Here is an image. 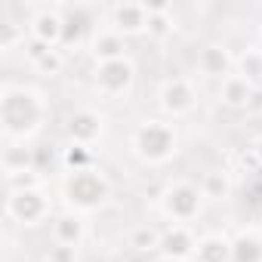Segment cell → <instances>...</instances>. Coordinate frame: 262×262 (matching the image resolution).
I'll return each instance as SVG.
<instances>
[{
  "mask_svg": "<svg viewBox=\"0 0 262 262\" xmlns=\"http://www.w3.org/2000/svg\"><path fill=\"white\" fill-rule=\"evenodd\" d=\"M47 120H50V102L43 90L13 80L4 83V90H0V126H4L7 145H31V139L47 126Z\"/></svg>",
  "mask_w": 262,
  "mask_h": 262,
  "instance_id": "6da1fadb",
  "label": "cell"
},
{
  "mask_svg": "<svg viewBox=\"0 0 262 262\" xmlns=\"http://www.w3.org/2000/svg\"><path fill=\"white\" fill-rule=\"evenodd\" d=\"M129 155H133L142 167H167L179 148H182V139H179V129L173 120L167 117H148V120H139L133 129H129Z\"/></svg>",
  "mask_w": 262,
  "mask_h": 262,
  "instance_id": "7a4b0ae2",
  "label": "cell"
},
{
  "mask_svg": "<svg viewBox=\"0 0 262 262\" xmlns=\"http://www.w3.org/2000/svg\"><path fill=\"white\" fill-rule=\"evenodd\" d=\"M62 201L65 210L90 216L102 210L111 201V182L102 170H83V173H65L62 179Z\"/></svg>",
  "mask_w": 262,
  "mask_h": 262,
  "instance_id": "3957f363",
  "label": "cell"
},
{
  "mask_svg": "<svg viewBox=\"0 0 262 262\" xmlns=\"http://www.w3.org/2000/svg\"><path fill=\"white\" fill-rule=\"evenodd\" d=\"M56 201L47 185H22V188H7V222L19 228H37L56 213Z\"/></svg>",
  "mask_w": 262,
  "mask_h": 262,
  "instance_id": "277c9868",
  "label": "cell"
},
{
  "mask_svg": "<svg viewBox=\"0 0 262 262\" xmlns=\"http://www.w3.org/2000/svg\"><path fill=\"white\" fill-rule=\"evenodd\" d=\"M204 204H207V198H204L201 185L188 182V179H173L158 194V210L170 225H191L204 213Z\"/></svg>",
  "mask_w": 262,
  "mask_h": 262,
  "instance_id": "5b68a950",
  "label": "cell"
},
{
  "mask_svg": "<svg viewBox=\"0 0 262 262\" xmlns=\"http://www.w3.org/2000/svg\"><path fill=\"white\" fill-rule=\"evenodd\" d=\"M155 102H158V111L167 117V120H179V117H188L198 102H201V90L191 77L185 74H173V77H164L158 83V93H155Z\"/></svg>",
  "mask_w": 262,
  "mask_h": 262,
  "instance_id": "8992f818",
  "label": "cell"
},
{
  "mask_svg": "<svg viewBox=\"0 0 262 262\" xmlns=\"http://www.w3.org/2000/svg\"><path fill=\"white\" fill-rule=\"evenodd\" d=\"M133 86H136V65L129 56L93 65V90L102 99H123V96H129Z\"/></svg>",
  "mask_w": 262,
  "mask_h": 262,
  "instance_id": "52a82bcc",
  "label": "cell"
},
{
  "mask_svg": "<svg viewBox=\"0 0 262 262\" xmlns=\"http://www.w3.org/2000/svg\"><path fill=\"white\" fill-rule=\"evenodd\" d=\"M108 133V117L99 111V108H90V105H80L74 108L68 117H65V139L71 145H86V148H96Z\"/></svg>",
  "mask_w": 262,
  "mask_h": 262,
  "instance_id": "ba28073f",
  "label": "cell"
},
{
  "mask_svg": "<svg viewBox=\"0 0 262 262\" xmlns=\"http://www.w3.org/2000/svg\"><path fill=\"white\" fill-rule=\"evenodd\" d=\"M28 37L62 50V37H65V10H62V4L34 7L28 13Z\"/></svg>",
  "mask_w": 262,
  "mask_h": 262,
  "instance_id": "9c48e42d",
  "label": "cell"
},
{
  "mask_svg": "<svg viewBox=\"0 0 262 262\" xmlns=\"http://www.w3.org/2000/svg\"><path fill=\"white\" fill-rule=\"evenodd\" d=\"M105 25L114 28L120 37H142L148 31V4H133V0H120V4L105 7Z\"/></svg>",
  "mask_w": 262,
  "mask_h": 262,
  "instance_id": "30bf717a",
  "label": "cell"
},
{
  "mask_svg": "<svg viewBox=\"0 0 262 262\" xmlns=\"http://www.w3.org/2000/svg\"><path fill=\"white\" fill-rule=\"evenodd\" d=\"M234 56H237V53H231L228 43H222V40H207V43H201L198 53H194V71H198L201 77L219 83L222 77L234 74Z\"/></svg>",
  "mask_w": 262,
  "mask_h": 262,
  "instance_id": "8fae6325",
  "label": "cell"
},
{
  "mask_svg": "<svg viewBox=\"0 0 262 262\" xmlns=\"http://www.w3.org/2000/svg\"><path fill=\"white\" fill-rule=\"evenodd\" d=\"M86 234H90V231H86V216H80V213L59 210V213L50 219V237H53V244L80 250L83 241H86Z\"/></svg>",
  "mask_w": 262,
  "mask_h": 262,
  "instance_id": "7c38bea8",
  "label": "cell"
},
{
  "mask_svg": "<svg viewBox=\"0 0 262 262\" xmlns=\"http://www.w3.org/2000/svg\"><path fill=\"white\" fill-rule=\"evenodd\" d=\"M198 250V234L191 225H167L161 231V256L173 262H191Z\"/></svg>",
  "mask_w": 262,
  "mask_h": 262,
  "instance_id": "4fadbf2b",
  "label": "cell"
},
{
  "mask_svg": "<svg viewBox=\"0 0 262 262\" xmlns=\"http://www.w3.org/2000/svg\"><path fill=\"white\" fill-rule=\"evenodd\" d=\"M126 37H120L114 28L108 25H99L86 43V53L93 59V65H102V62H114V59H126Z\"/></svg>",
  "mask_w": 262,
  "mask_h": 262,
  "instance_id": "5bb4252c",
  "label": "cell"
},
{
  "mask_svg": "<svg viewBox=\"0 0 262 262\" xmlns=\"http://www.w3.org/2000/svg\"><path fill=\"white\" fill-rule=\"evenodd\" d=\"M253 93H256V86L250 80H244L241 74H228L216 83V99L228 111H247L253 102Z\"/></svg>",
  "mask_w": 262,
  "mask_h": 262,
  "instance_id": "9a60e30c",
  "label": "cell"
},
{
  "mask_svg": "<svg viewBox=\"0 0 262 262\" xmlns=\"http://www.w3.org/2000/svg\"><path fill=\"white\" fill-rule=\"evenodd\" d=\"M179 22H176V13H173V4H148V40L155 43H164L176 34Z\"/></svg>",
  "mask_w": 262,
  "mask_h": 262,
  "instance_id": "2e32d148",
  "label": "cell"
},
{
  "mask_svg": "<svg viewBox=\"0 0 262 262\" xmlns=\"http://www.w3.org/2000/svg\"><path fill=\"white\" fill-rule=\"evenodd\" d=\"M201 191H204V198L210 201V204H225V201H231V194H234V179H231V173L228 170H207L204 176H201Z\"/></svg>",
  "mask_w": 262,
  "mask_h": 262,
  "instance_id": "e0dca14e",
  "label": "cell"
},
{
  "mask_svg": "<svg viewBox=\"0 0 262 262\" xmlns=\"http://www.w3.org/2000/svg\"><path fill=\"white\" fill-rule=\"evenodd\" d=\"M191 262H231V237L228 234H219V231L201 234Z\"/></svg>",
  "mask_w": 262,
  "mask_h": 262,
  "instance_id": "ac0fdd59",
  "label": "cell"
},
{
  "mask_svg": "<svg viewBox=\"0 0 262 262\" xmlns=\"http://www.w3.org/2000/svg\"><path fill=\"white\" fill-rule=\"evenodd\" d=\"M126 247L133 250L136 256H161V228L142 222V225H133L126 231Z\"/></svg>",
  "mask_w": 262,
  "mask_h": 262,
  "instance_id": "d6986e66",
  "label": "cell"
},
{
  "mask_svg": "<svg viewBox=\"0 0 262 262\" xmlns=\"http://www.w3.org/2000/svg\"><path fill=\"white\" fill-rule=\"evenodd\" d=\"M234 74L250 80L256 90L262 86V43H250L234 56Z\"/></svg>",
  "mask_w": 262,
  "mask_h": 262,
  "instance_id": "ffe728a7",
  "label": "cell"
},
{
  "mask_svg": "<svg viewBox=\"0 0 262 262\" xmlns=\"http://www.w3.org/2000/svg\"><path fill=\"white\" fill-rule=\"evenodd\" d=\"M231 262H262V237L256 231H237L231 237Z\"/></svg>",
  "mask_w": 262,
  "mask_h": 262,
  "instance_id": "44dd1931",
  "label": "cell"
},
{
  "mask_svg": "<svg viewBox=\"0 0 262 262\" xmlns=\"http://www.w3.org/2000/svg\"><path fill=\"white\" fill-rule=\"evenodd\" d=\"M59 164L65 173H83V170H96V151L86 145H65L59 155Z\"/></svg>",
  "mask_w": 262,
  "mask_h": 262,
  "instance_id": "7402d4cb",
  "label": "cell"
},
{
  "mask_svg": "<svg viewBox=\"0 0 262 262\" xmlns=\"http://www.w3.org/2000/svg\"><path fill=\"white\" fill-rule=\"evenodd\" d=\"M65 65H68V53L56 47V50H50L47 56H40L31 68H34L40 77H59V74L65 71Z\"/></svg>",
  "mask_w": 262,
  "mask_h": 262,
  "instance_id": "603a6c76",
  "label": "cell"
},
{
  "mask_svg": "<svg viewBox=\"0 0 262 262\" xmlns=\"http://www.w3.org/2000/svg\"><path fill=\"white\" fill-rule=\"evenodd\" d=\"M40 262H80V250L62 247V244H50V247L43 250Z\"/></svg>",
  "mask_w": 262,
  "mask_h": 262,
  "instance_id": "cb8c5ba5",
  "label": "cell"
},
{
  "mask_svg": "<svg viewBox=\"0 0 262 262\" xmlns=\"http://www.w3.org/2000/svg\"><path fill=\"white\" fill-rule=\"evenodd\" d=\"M250 155H253V161H256V164L262 167V133H259V136H256V139L250 142Z\"/></svg>",
  "mask_w": 262,
  "mask_h": 262,
  "instance_id": "d4e9b609",
  "label": "cell"
},
{
  "mask_svg": "<svg viewBox=\"0 0 262 262\" xmlns=\"http://www.w3.org/2000/svg\"><path fill=\"white\" fill-rule=\"evenodd\" d=\"M247 114H262V90H256V93H253V102H250Z\"/></svg>",
  "mask_w": 262,
  "mask_h": 262,
  "instance_id": "484cf974",
  "label": "cell"
},
{
  "mask_svg": "<svg viewBox=\"0 0 262 262\" xmlns=\"http://www.w3.org/2000/svg\"><path fill=\"white\" fill-rule=\"evenodd\" d=\"M155 262H173V259H167V256H155Z\"/></svg>",
  "mask_w": 262,
  "mask_h": 262,
  "instance_id": "4316f807",
  "label": "cell"
},
{
  "mask_svg": "<svg viewBox=\"0 0 262 262\" xmlns=\"http://www.w3.org/2000/svg\"><path fill=\"white\" fill-rule=\"evenodd\" d=\"M259 43H262V22H259Z\"/></svg>",
  "mask_w": 262,
  "mask_h": 262,
  "instance_id": "83f0119b",
  "label": "cell"
},
{
  "mask_svg": "<svg viewBox=\"0 0 262 262\" xmlns=\"http://www.w3.org/2000/svg\"><path fill=\"white\" fill-rule=\"evenodd\" d=\"M259 90H262V86H259Z\"/></svg>",
  "mask_w": 262,
  "mask_h": 262,
  "instance_id": "f1b7e54d",
  "label": "cell"
}]
</instances>
